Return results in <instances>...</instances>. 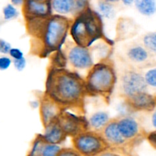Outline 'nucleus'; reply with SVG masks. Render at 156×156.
I'll return each instance as SVG.
<instances>
[{
  "instance_id": "obj_1",
  "label": "nucleus",
  "mask_w": 156,
  "mask_h": 156,
  "mask_svg": "<svg viewBox=\"0 0 156 156\" xmlns=\"http://www.w3.org/2000/svg\"><path fill=\"white\" fill-rule=\"evenodd\" d=\"M44 93L64 111L70 110L83 115L88 94L85 78L77 72L50 66Z\"/></svg>"
},
{
  "instance_id": "obj_2",
  "label": "nucleus",
  "mask_w": 156,
  "mask_h": 156,
  "mask_svg": "<svg viewBox=\"0 0 156 156\" xmlns=\"http://www.w3.org/2000/svg\"><path fill=\"white\" fill-rule=\"evenodd\" d=\"M73 21L64 15H50L39 39L31 40L32 52L41 57H47L62 50Z\"/></svg>"
},
{
  "instance_id": "obj_3",
  "label": "nucleus",
  "mask_w": 156,
  "mask_h": 156,
  "mask_svg": "<svg viewBox=\"0 0 156 156\" xmlns=\"http://www.w3.org/2000/svg\"><path fill=\"white\" fill-rule=\"evenodd\" d=\"M87 94L103 98L108 103L117 84L114 63L109 57L96 62L85 77Z\"/></svg>"
},
{
  "instance_id": "obj_4",
  "label": "nucleus",
  "mask_w": 156,
  "mask_h": 156,
  "mask_svg": "<svg viewBox=\"0 0 156 156\" xmlns=\"http://www.w3.org/2000/svg\"><path fill=\"white\" fill-rule=\"evenodd\" d=\"M69 34L73 42L80 47H90L101 40L111 44L104 33L101 16L89 8L73 20Z\"/></svg>"
},
{
  "instance_id": "obj_5",
  "label": "nucleus",
  "mask_w": 156,
  "mask_h": 156,
  "mask_svg": "<svg viewBox=\"0 0 156 156\" xmlns=\"http://www.w3.org/2000/svg\"><path fill=\"white\" fill-rule=\"evenodd\" d=\"M73 148L82 156H100L111 149L101 133L88 130L72 138Z\"/></svg>"
},
{
  "instance_id": "obj_6",
  "label": "nucleus",
  "mask_w": 156,
  "mask_h": 156,
  "mask_svg": "<svg viewBox=\"0 0 156 156\" xmlns=\"http://www.w3.org/2000/svg\"><path fill=\"white\" fill-rule=\"evenodd\" d=\"M67 61L74 71H86L95 64L94 62V53L91 47H83L74 42L69 43L64 51Z\"/></svg>"
},
{
  "instance_id": "obj_7",
  "label": "nucleus",
  "mask_w": 156,
  "mask_h": 156,
  "mask_svg": "<svg viewBox=\"0 0 156 156\" xmlns=\"http://www.w3.org/2000/svg\"><path fill=\"white\" fill-rule=\"evenodd\" d=\"M147 88L143 73L136 69L126 70L120 78V91L124 98L147 91Z\"/></svg>"
},
{
  "instance_id": "obj_8",
  "label": "nucleus",
  "mask_w": 156,
  "mask_h": 156,
  "mask_svg": "<svg viewBox=\"0 0 156 156\" xmlns=\"http://www.w3.org/2000/svg\"><path fill=\"white\" fill-rule=\"evenodd\" d=\"M57 121L67 137L73 138L89 129L88 121L84 115L74 114L69 111H63Z\"/></svg>"
},
{
  "instance_id": "obj_9",
  "label": "nucleus",
  "mask_w": 156,
  "mask_h": 156,
  "mask_svg": "<svg viewBox=\"0 0 156 156\" xmlns=\"http://www.w3.org/2000/svg\"><path fill=\"white\" fill-rule=\"evenodd\" d=\"M117 124L122 136L128 143H133L143 136L146 137L143 128L136 120L130 116L120 115L117 117Z\"/></svg>"
},
{
  "instance_id": "obj_10",
  "label": "nucleus",
  "mask_w": 156,
  "mask_h": 156,
  "mask_svg": "<svg viewBox=\"0 0 156 156\" xmlns=\"http://www.w3.org/2000/svg\"><path fill=\"white\" fill-rule=\"evenodd\" d=\"M39 103L40 116L44 127L56 121L61 113L64 111L57 103L44 92L40 98Z\"/></svg>"
},
{
  "instance_id": "obj_11",
  "label": "nucleus",
  "mask_w": 156,
  "mask_h": 156,
  "mask_svg": "<svg viewBox=\"0 0 156 156\" xmlns=\"http://www.w3.org/2000/svg\"><path fill=\"white\" fill-rule=\"evenodd\" d=\"M124 101L128 109L133 111L152 113L156 108V95H152L147 91L124 98Z\"/></svg>"
},
{
  "instance_id": "obj_12",
  "label": "nucleus",
  "mask_w": 156,
  "mask_h": 156,
  "mask_svg": "<svg viewBox=\"0 0 156 156\" xmlns=\"http://www.w3.org/2000/svg\"><path fill=\"white\" fill-rule=\"evenodd\" d=\"M101 133L111 149H121L128 143L119 129L117 117L111 119Z\"/></svg>"
},
{
  "instance_id": "obj_13",
  "label": "nucleus",
  "mask_w": 156,
  "mask_h": 156,
  "mask_svg": "<svg viewBox=\"0 0 156 156\" xmlns=\"http://www.w3.org/2000/svg\"><path fill=\"white\" fill-rule=\"evenodd\" d=\"M52 2L47 0L39 2L37 0H25L24 3V14L25 18H46L50 16Z\"/></svg>"
},
{
  "instance_id": "obj_14",
  "label": "nucleus",
  "mask_w": 156,
  "mask_h": 156,
  "mask_svg": "<svg viewBox=\"0 0 156 156\" xmlns=\"http://www.w3.org/2000/svg\"><path fill=\"white\" fill-rule=\"evenodd\" d=\"M126 56L128 60L132 63L146 66L150 62L152 55L148 51L143 44L133 43L126 49Z\"/></svg>"
},
{
  "instance_id": "obj_15",
  "label": "nucleus",
  "mask_w": 156,
  "mask_h": 156,
  "mask_svg": "<svg viewBox=\"0 0 156 156\" xmlns=\"http://www.w3.org/2000/svg\"><path fill=\"white\" fill-rule=\"evenodd\" d=\"M43 136L47 144L59 146L62 144L67 138V136L60 127L57 120L44 127Z\"/></svg>"
},
{
  "instance_id": "obj_16",
  "label": "nucleus",
  "mask_w": 156,
  "mask_h": 156,
  "mask_svg": "<svg viewBox=\"0 0 156 156\" xmlns=\"http://www.w3.org/2000/svg\"><path fill=\"white\" fill-rule=\"evenodd\" d=\"M111 120L109 114L103 111H97L88 120L89 129L101 133Z\"/></svg>"
},
{
  "instance_id": "obj_17",
  "label": "nucleus",
  "mask_w": 156,
  "mask_h": 156,
  "mask_svg": "<svg viewBox=\"0 0 156 156\" xmlns=\"http://www.w3.org/2000/svg\"><path fill=\"white\" fill-rule=\"evenodd\" d=\"M76 0H52V8L57 15H64L73 13Z\"/></svg>"
},
{
  "instance_id": "obj_18",
  "label": "nucleus",
  "mask_w": 156,
  "mask_h": 156,
  "mask_svg": "<svg viewBox=\"0 0 156 156\" xmlns=\"http://www.w3.org/2000/svg\"><path fill=\"white\" fill-rule=\"evenodd\" d=\"M135 5L138 12L145 16H151L156 12L155 0H136Z\"/></svg>"
},
{
  "instance_id": "obj_19",
  "label": "nucleus",
  "mask_w": 156,
  "mask_h": 156,
  "mask_svg": "<svg viewBox=\"0 0 156 156\" xmlns=\"http://www.w3.org/2000/svg\"><path fill=\"white\" fill-rule=\"evenodd\" d=\"M47 144L43 134H37L32 141L30 149L26 156H42L43 150Z\"/></svg>"
},
{
  "instance_id": "obj_20",
  "label": "nucleus",
  "mask_w": 156,
  "mask_h": 156,
  "mask_svg": "<svg viewBox=\"0 0 156 156\" xmlns=\"http://www.w3.org/2000/svg\"><path fill=\"white\" fill-rule=\"evenodd\" d=\"M142 44L152 56H156V31L149 32L143 35Z\"/></svg>"
},
{
  "instance_id": "obj_21",
  "label": "nucleus",
  "mask_w": 156,
  "mask_h": 156,
  "mask_svg": "<svg viewBox=\"0 0 156 156\" xmlns=\"http://www.w3.org/2000/svg\"><path fill=\"white\" fill-rule=\"evenodd\" d=\"M98 9L101 16H103L104 18H108V19L114 18L115 12H114V7L110 2H108L105 0L99 2Z\"/></svg>"
},
{
  "instance_id": "obj_22",
  "label": "nucleus",
  "mask_w": 156,
  "mask_h": 156,
  "mask_svg": "<svg viewBox=\"0 0 156 156\" xmlns=\"http://www.w3.org/2000/svg\"><path fill=\"white\" fill-rule=\"evenodd\" d=\"M143 75L148 86L156 88V67L146 69Z\"/></svg>"
},
{
  "instance_id": "obj_23",
  "label": "nucleus",
  "mask_w": 156,
  "mask_h": 156,
  "mask_svg": "<svg viewBox=\"0 0 156 156\" xmlns=\"http://www.w3.org/2000/svg\"><path fill=\"white\" fill-rule=\"evenodd\" d=\"M61 149L59 145L47 144L43 150L42 156H57Z\"/></svg>"
},
{
  "instance_id": "obj_24",
  "label": "nucleus",
  "mask_w": 156,
  "mask_h": 156,
  "mask_svg": "<svg viewBox=\"0 0 156 156\" xmlns=\"http://www.w3.org/2000/svg\"><path fill=\"white\" fill-rule=\"evenodd\" d=\"M3 15L5 20H12L17 18L18 15V12L17 9L12 5H7L3 9Z\"/></svg>"
},
{
  "instance_id": "obj_25",
  "label": "nucleus",
  "mask_w": 156,
  "mask_h": 156,
  "mask_svg": "<svg viewBox=\"0 0 156 156\" xmlns=\"http://www.w3.org/2000/svg\"><path fill=\"white\" fill-rule=\"evenodd\" d=\"M88 0H76L75 3V8L73 13L76 15V16L80 15L81 13L85 12L86 9H88Z\"/></svg>"
},
{
  "instance_id": "obj_26",
  "label": "nucleus",
  "mask_w": 156,
  "mask_h": 156,
  "mask_svg": "<svg viewBox=\"0 0 156 156\" xmlns=\"http://www.w3.org/2000/svg\"><path fill=\"white\" fill-rule=\"evenodd\" d=\"M57 156H82L74 148H62Z\"/></svg>"
},
{
  "instance_id": "obj_27",
  "label": "nucleus",
  "mask_w": 156,
  "mask_h": 156,
  "mask_svg": "<svg viewBox=\"0 0 156 156\" xmlns=\"http://www.w3.org/2000/svg\"><path fill=\"white\" fill-rule=\"evenodd\" d=\"M12 63H13V60L10 56H2L0 57V69L6 70L11 66Z\"/></svg>"
},
{
  "instance_id": "obj_28",
  "label": "nucleus",
  "mask_w": 156,
  "mask_h": 156,
  "mask_svg": "<svg viewBox=\"0 0 156 156\" xmlns=\"http://www.w3.org/2000/svg\"><path fill=\"white\" fill-rule=\"evenodd\" d=\"M12 49V46L8 41L3 39L0 40V53L2 54H9Z\"/></svg>"
},
{
  "instance_id": "obj_29",
  "label": "nucleus",
  "mask_w": 156,
  "mask_h": 156,
  "mask_svg": "<svg viewBox=\"0 0 156 156\" xmlns=\"http://www.w3.org/2000/svg\"><path fill=\"white\" fill-rule=\"evenodd\" d=\"M9 56L12 59V60H15V59H20L24 58V53L21 51L20 49L18 48H13L11 50L10 53H9Z\"/></svg>"
},
{
  "instance_id": "obj_30",
  "label": "nucleus",
  "mask_w": 156,
  "mask_h": 156,
  "mask_svg": "<svg viewBox=\"0 0 156 156\" xmlns=\"http://www.w3.org/2000/svg\"><path fill=\"white\" fill-rule=\"evenodd\" d=\"M27 65V61H26L25 58H22L20 59H15L13 60V66L18 71H22L24 69Z\"/></svg>"
},
{
  "instance_id": "obj_31",
  "label": "nucleus",
  "mask_w": 156,
  "mask_h": 156,
  "mask_svg": "<svg viewBox=\"0 0 156 156\" xmlns=\"http://www.w3.org/2000/svg\"><path fill=\"white\" fill-rule=\"evenodd\" d=\"M146 139L149 142V144L156 150V130L151 131L147 133L146 136Z\"/></svg>"
},
{
  "instance_id": "obj_32",
  "label": "nucleus",
  "mask_w": 156,
  "mask_h": 156,
  "mask_svg": "<svg viewBox=\"0 0 156 156\" xmlns=\"http://www.w3.org/2000/svg\"><path fill=\"white\" fill-rule=\"evenodd\" d=\"M100 156H123V155H122V154H120L117 152H116V150H114V149H111L108 151H106L105 152L102 153Z\"/></svg>"
},
{
  "instance_id": "obj_33",
  "label": "nucleus",
  "mask_w": 156,
  "mask_h": 156,
  "mask_svg": "<svg viewBox=\"0 0 156 156\" xmlns=\"http://www.w3.org/2000/svg\"><path fill=\"white\" fill-rule=\"evenodd\" d=\"M151 123L155 130H156V108L151 114Z\"/></svg>"
},
{
  "instance_id": "obj_34",
  "label": "nucleus",
  "mask_w": 156,
  "mask_h": 156,
  "mask_svg": "<svg viewBox=\"0 0 156 156\" xmlns=\"http://www.w3.org/2000/svg\"><path fill=\"white\" fill-rule=\"evenodd\" d=\"M122 2H123V3L124 5H132L133 3H135L136 0H122Z\"/></svg>"
},
{
  "instance_id": "obj_35",
  "label": "nucleus",
  "mask_w": 156,
  "mask_h": 156,
  "mask_svg": "<svg viewBox=\"0 0 156 156\" xmlns=\"http://www.w3.org/2000/svg\"><path fill=\"white\" fill-rule=\"evenodd\" d=\"M24 2L25 1L24 0H12V2L14 5H19L23 4V3H24Z\"/></svg>"
},
{
  "instance_id": "obj_36",
  "label": "nucleus",
  "mask_w": 156,
  "mask_h": 156,
  "mask_svg": "<svg viewBox=\"0 0 156 156\" xmlns=\"http://www.w3.org/2000/svg\"><path fill=\"white\" fill-rule=\"evenodd\" d=\"M105 1L108 2H110V3H112V2H118V1H120V0H105Z\"/></svg>"
},
{
  "instance_id": "obj_37",
  "label": "nucleus",
  "mask_w": 156,
  "mask_h": 156,
  "mask_svg": "<svg viewBox=\"0 0 156 156\" xmlns=\"http://www.w3.org/2000/svg\"><path fill=\"white\" fill-rule=\"evenodd\" d=\"M37 1H39V2H45V1H47V0H37Z\"/></svg>"
}]
</instances>
